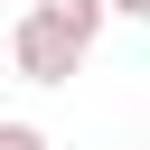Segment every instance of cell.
<instances>
[{"label":"cell","instance_id":"cell-4","mask_svg":"<svg viewBox=\"0 0 150 150\" xmlns=\"http://www.w3.org/2000/svg\"><path fill=\"white\" fill-rule=\"evenodd\" d=\"M103 9H112V19H150V0H103Z\"/></svg>","mask_w":150,"mask_h":150},{"label":"cell","instance_id":"cell-5","mask_svg":"<svg viewBox=\"0 0 150 150\" xmlns=\"http://www.w3.org/2000/svg\"><path fill=\"white\" fill-rule=\"evenodd\" d=\"M141 150H150V141H141Z\"/></svg>","mask_w":150,"mask_h":150},{"label":"cell","instance_id":"cell-3","mask_svg":"<svg viewBox=\"0 0 150 150\" xmlns=\"http://www.w3.org/2000/svg\"><path fill=\"white\" fill-rule=\"evenodd\" d=\"M0 150H47V131L38 122H0Z\"/></svg>","mask_w":150,"mask_h":150},{"label":"cell","instance_id":"cell-2","mask_svg":"<svg viewBox=\"0 0 150 150\" xmlns=\"http://www.w3.org/2000/svg\"><path fill=\"white\" fill-rule=\"evenodd\" d=\"M38 19H56V28H66V38H75V47H94V38H103V19H112V9H103V0H38Z\"/></svg>","mask_w":150,"mask_h":150},{"label":"cell","instance_id":"cell-1","mask_svg":"<svg viewBox=\"0 0 150 150\" xmlns=\"http://www.w3.org/2000/svg\"><path fill=\"white\" fill-rule=\"evenodd\" d=\"M9 56H19V75H28V84H66V75H75V66L94 56V47H75V38L56 28V19L19 9V28H9Z\"/></svg>","mask_w":150,"mask_h":150}]
</instances>
